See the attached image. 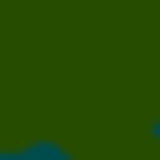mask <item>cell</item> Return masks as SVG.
<instances>
[{"mask_svg": "<svg viewBox=\"0 0 160 160\" xmlns=\"http://www.w3.org/2000/svg\"><path fill=\"white\" fill-rule=\"evenodd\" d=\"M12 160H86V154L62 136H25V142H12Z\"/></svg>", "mask_w": 160, "mask_h": 160, "instance_id": "obj_1", "label": "cell"}, {"mask_svg": "<svg viewBox=\"0 0 160 160\" xmlns=\"http://www.w3.org/2000/svg\"><path fill=\"white\" fill-rule=\"evenodd\" d=\"M148 142L160 148V105H154V117H148Z\"/></svg>", "mask_w": 160, "mask_h": 160, "instance_id": "obj_2", "label": "cell"}, {"mask_svg": "<svg viewBox=\"0 0 160 160\" xmlns=\"http://www.w3.org/2000/svg\"><path fill=\"white\" fill-rule=\"evenodd\" d=\"M0 160H12V148H6V142H0Z\"/></svg>", "mask_w": 160, "mask_h": 160, "instance_id": "obj_3", "label": "cell"}]
</instances>
